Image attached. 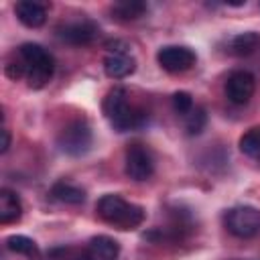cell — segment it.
<instances>
[{"instance_id":"17","label":"cell","mask_w":260,"mask_h":260,"mask_svg":"<svg viewBox=\"0 0 260 260\" xmlns=\"http://www.w3.org/2000/svg\"><path fill=\"white\" fill-rule=\"evenodd\" d=\"M6 248L14 254H24V256H39V248L35 244V240L26 238V236H20V234H14V236H8L6 238Z\"/></svg>"},{"instance_id":"12","label":"cell","mask_w":260,"mask_h":260,"mask_svg":"<svg viewBox=\"0 0 260 260\" xmlns=\"http://www.w3.org/2000/svg\"><path fill=\"white\" fill-rule=\"evenodd\" d=\"M14 14L16 18L28 26V28H39L45 24L47 20V6L41 2H30V0H22L14 6Z\"/></svg>"},{"instance_id":"19","label":"cell","mask_w":260,"mask_h":260,"mask_svg":"<svg viewBox=\"0 0 260 260\" xmlns=\"http://www.w3.org/2000/svg\"><path fill=\"white\" fill-rule=\"evenodd\" d=\"M207 124V114L203 108H193L187 116H185V130L189 136H195L199 134Z\"/></svg>"},{"instance_id":"16","label":"cell","mask_w":260,"mask_h":260,"mask_svg":"<svg viewBox=\"0 0 260 260\" xmlns=\"http://www.w3.org/2000/svg\"><path fill=\"white\" fill-rule=\"evenodd\" d=\"M258 47H260V35L254 30H246V32H240L232 39L230 53L238 55V57H246V55H252Z\"/></svg>"},{"instance_id":"3","label":"cell","mask_w":260,"mask_h":260,"mask_svg":"<svg viewBox=\"0 0 260 260\" xmlns=\"http://www.w3.org/2000/svg\"><path fill=\"white\" fill-rule=\"evenodd\" d=\"M16 55L24 67V79L28 87L41 89L51 81L55 73V59L45 47L37 43H24L16 49Z\"/></svg>"},{"instance_id":"14","label":"cell","mask_w":260,"mask_h":260,"mask_svg":"<svg viewBox=\"0 0 260 260\" xmlns=\"http://www.w3.org/2000/svg\"><path fill=\"white\" fill-rule=\"evenodd\" d=\"M110 12H112V18L120 22H130V20L140 18L146 12V4L140 0H120L112 4Z\"/></svg>"},{"instance_id":"22","label":"cell","mask_w":260,"mask_h":260,"mask_svg":"<svg viewBox=\"0 0 260 260\" xmlns=\"http://www.w3.org/2000/svg\"><path fill=\"white\" fill-rule=\"evenodd\" d=\"M10 148V132L8 128H2V144H0V152H6Z\"/></svg>"},{"instance_id":"2","label":"cell","mask_w":260,"mask_h":260,"mask_svg":"<svg viewBox=\"0 0 260 260\" xmlns=\"http://www.w3.org/2000/svg\"><path fill=\"white\" fill-rule=\"evenodd\" d=\"M104 116L110 120V124L114 126V130L118 132H128L134 128H140L146 122V114L134 106H130L128 102V91L126 87H112L102 104Z\"/></svg>"},{"instance_id":"11","label":"cell","mask_w":260,"mask_h":260,"mask_svg":"<svg viewBox=\"0 0 260 260\" xmlns=\"http://www.w3.org/2000/svg\"><path fill=\"white\" fill-rule=\"evenodd\" d=\"M85 260H118L120 244L110 236H93L83 248Z\"/></svg>"},{"instance_id":"18","label":"cell","mask_w":260,"mask_h":260,"mask_svg":"<svg viewBox=\"0 0 260 260\" xmlns=\"http://www.w3.org/2000/svg\"><path fill=\"white\" fill-rule=\"evenodd\" d=\"M240 150L248 156H260V126L250 128L248 132L242 134L240 138Z\"/></svg>"},{"instance_id":"4","label":"cell","mask_w":260,"mask_h":260,"mask_svg":"<svg viewBox=\"0 0 260 260\" xmlns=\"http://www.w3.org/2000/svg\"><path fill=\"white\" fill-rule=\"evenodd\" d=\"M223 225L236 238H254L260 234V209L252 205H236L223 213Z\"/></svg>"},{"instance_id":"15","label":"cell","mask_w":260,"mask_h":260,"mask_svg":"<svg viewBox=\"0 0 260 260\" xmlns=\"http://www.w3.org/2000/svg\"><path fill=\"white\" fill-rule=\"evenodd\" d=\"M51 197L61 201V203H69V205H79L85 201V191L69 181H57L51 187Z\"/></svg>"},{"instance_id":"6","label":"cell","mask_w":260,"mask_h":260,"mask_svg":"<svg viewBox=\"0 0 260 260\" xmlns=\"http://www.w3.org/2000/svg\"><path fill=\"white\" fill-rule=\"evenodd\" d=\"M124 171L132 181H148L154 173V158L144 144H130L126 150Z\"/></svg>"},{"instance_id":"21","label":"cell","mask_w":260,"mask_h":260,"mask_svg":"<svg viewBox=\"0 0 260 260\" xmlns=\"http://www.w3.org/2000/svg\"><path fill=\"white\" fill-rule=\"evenodd\" d=\"M173 110L179 116H187L193 110V98H191V93H187V91L173 93Z\"/></svg>"},{"instance_id":"13","label":"cell","mask_w":260,"mask_h":260,"mask_svg":"<svg viewBox=\"0 0 260 260\" xmlns=\"http://www.w3.org/2000/svg\"><path fill=\"white\" fill-rule=\"evenodd\" d=\"M22 215V203L18 195L10 189L0 191V223H12L18 221Z\"/></svg>"},{"instance_id":"5","label":"cell","mask_w":260,"mask_h":260,"mask_svg":"<svg viewBox=\"0 0 260 260\" xmlns=\"http://www.w3.org/2000/svg\"><path fill=\"white\" fill-rule=\"evenodd\" d=\"M91 128L85 120H71L57 136V146L69 156H81L91 148Z\"/></svg>"},{"instance_id":"9","label":"cell","mask_w":260,"mask_h":260,"mask_svg":"<svg viewBox=\"0 0 260 260\" xmlns=\"http://www.w3.org/2000/svg\"><path fill=\"white\" fill-rule=\"evenodd\" d=\"M254 87H256V79L250 71L246 69L232 71L225 79V98L236 106H244L250 102Z\"/></svg>"},{"instance_id":"7","label":"cell","mask_w":260,"mask_h":260,"mask_svg":"<svg viewBox=\"0 0 260 260\" xmlns=\"http://www.w3.org/2000/svg\"><path fill=\"white\" fill-rule=\"evenodd\" d=\"M98 35H100V26L89 18L71 20V22H65V24L57 26V37L63 43L73 45V47L89 45V43H93L98 39Z\"/></svg>"},{"instance_id":"20","label":"cell","mask_w":260,"mask_h":260,"mask_svg":"<svg viewBox=\"0 0 260 260\" xmlns=\"http://www.w3.org/2000/svg\"><path fill=\"white\" fill-rule=\"evenodd\" d=\"M49 260H85V256H83V248L59 246L49 252Z\"/></svg>"},{"instance_id":"10","label":"cell","mask_w":260,"mask_h":260,"mask_svg":"<svg viewBox=\"0 0 260 260\" xmlns=\"http://www.w3.org/2000/svg\"><path fill=\"white\" fill-rule=\"evenodd\" d=\"M134 69H136V59L128 53V49L108 51V55L104 57V71L110 79H124L132 75Z\"/></svg>"},{"instance_id":"1","label":"cell","mask_w":260,"mask_h":260,"mask_svg":"<svg viewBox=\"0 0 260 260\" xmlns=\"http://www.w3.org/2000/svg\"><path fill=\"white\" fill-rule=\"evenodd\" d=\"M95 211H98L100 219H104L106 223H110L118 230H136L146 217V213L140 205L126 201L118 193L102 195L95 203Z\"/></svg>"},{"instance_id":"8","label":"cell","mask_w":260,"mask_h":260,"mask_svg":"<svg viewBox=\"0 0 260 260\" xmlns=\"http://www.w3.org/2000/svg\"><path fill=\"white\" fill-rule=\"evenodd\" d=\"M195 59H197L195 53L183 45H167V47H160L156 53L158 65L169 73H183L191 69L195 65Z\"/></svg>"}]
</instances>
